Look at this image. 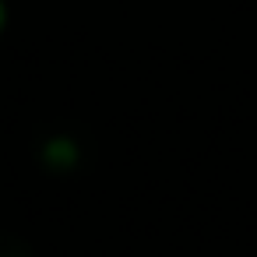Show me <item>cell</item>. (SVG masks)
I'll return each instance as SVG.
<instances>
[]
</instances>
